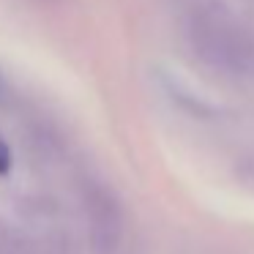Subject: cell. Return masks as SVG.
<instances>
[{
	"label": "cell",
	"mask_w": 254,
	"mask_h": 254,
	"mask_svg": "<svg viewBox=\"0 0 254 254\" xmlns=\"http://www.w3.org/2000/svg\"><path fill=\"white\" fill-rule=\"evenodd\" d=\"M186 39L216 71L254 77V33L221 3H197L186 14Z\"/></svg>",
	"instance_id": "1"
},
{
	"label": "cell",
	"mask_w": 254,
	"mask_h": 254,
	"mask_svg": "<svg viewBox=\"0 0 254 254\" xmlns=\"http://www.w3.org/2000/svg\"><path fill=\"white\" fill-rule=\"evenodd\" d=\"M8 170H11V150H8L6 139L0 134V175H6Z\"/></svg>",
	"instance_id": "2"
},
{
	"label": "cell",
	"mask_w": 254,
	"mask_h": 254,
	"mask_svg": "<svg viewBox=\"0 0 254 254\" xmlns=\"http://www.w3.org/2000/svg\"><path fill=\"white\" fill-rule=\"evenodd\" d=\"M0 93H3V79H0Z\"/></svg>",
	"instance_id": "3"
}]
</instances>
